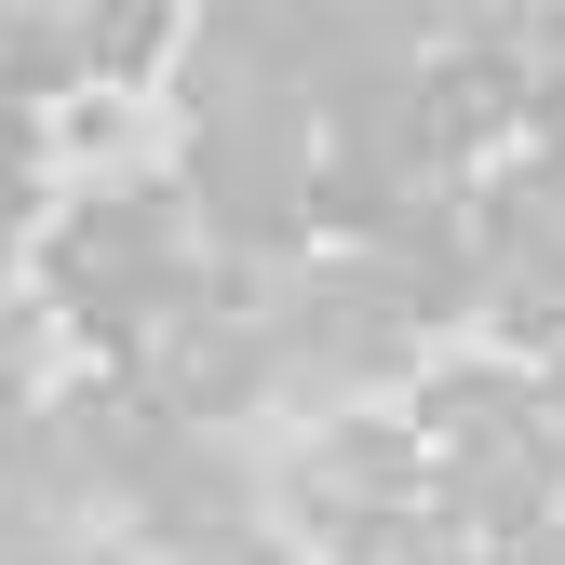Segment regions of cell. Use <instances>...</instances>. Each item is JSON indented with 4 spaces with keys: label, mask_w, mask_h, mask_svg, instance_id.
Listing matches in <instances>:
<instances>
[{
    "label": "cell",
    "mask_w": 565,
    "mask_h": 565,
    "mask_svg": "<svg viewBox=\"0 0 565 565\" xmlns=\"http://www.w3.org/2000/svg\"><path fill=\"white\" fill-rule=\"evenodd\" d=\"M417 458H431V484H445L471 525H512V539L539 525V499L565 484L552 404L512 364H445L431 391H417Z\"/></svg>",
    "instance_id": "obj_1"
},
{
    "label": "cell",
    "mask_w": 565,
    "mask_h": 565,
    "mask_svg": "<svg viewBox=\"0 0 565 565\" xmlns=\"http://www.w3.org/2000/svg\"><path fill=\"white\" fill-rule=\"evenodd\" d=\"M512 565H565V525H525V552Z\"/></svg>",
    "instance_id": "obj_4"
},
{
    "label": "cell",
    "mask_w": 565,
    "mask_h": 565,
    "mask_svg": "<svg viewBox=\"0 0 565 565\" xmlns=\"http://www.w3.org/2000/svg\"><path fill=\"white\" fill-rule=\"evenodd\" d=\"M54 269H67V297H82V310L149 323V310H175V297H189V216H175L162 189L82 202V216H67V243H54Z\"/></svg>",
    "instance_id": "obj_2"
},
{
    "label": "cell",
    "mask_w": 565,
    "mask_h": 565,
    "mask_svg": "<svg viewBox=\"0 0 565 565\" xmlns=\"http://www.w3.org/2000/svg\"><path fill=\"white\" fill-rule=\"evenodd\" d=\"M54 28V67H108V82H135V67L175 54V0H41Z\"/></svg>",
    "instance_id": "obj_3"
}]
</instances>
